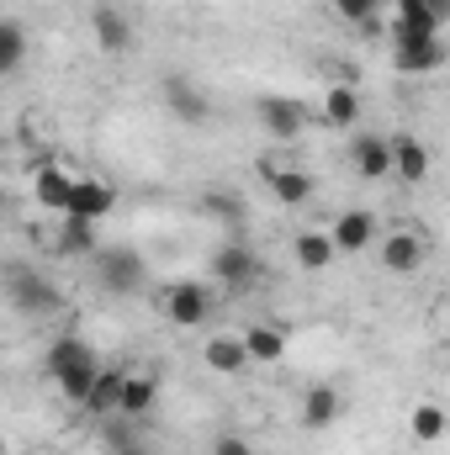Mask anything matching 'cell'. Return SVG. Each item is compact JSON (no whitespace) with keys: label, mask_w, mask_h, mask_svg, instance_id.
Here are the masks:
<instances>
[{"label":"cell","mask_w":450,"mask_h":455,"mask_svg":"<svg viewBox=\"0 0 450 455\" xmlns=\"http://www.w3.org/2000/svg\"><path fill=\"white\" fill-rule=\"evenodd\" d=\"M96 254H101V286H107V291H117V297L143 291V281H149V259H143L138 249L112 243V249H96Z\"/></svg>","instance_id":"6da1fadb"},{"label":"cell","mask_w":450,"mask_h":455,"mask_svg":"<svg viewBox=\"0 0 450 455\" xmlns=\"http://www.w3.org/2000/svg\"><path fill=\"white\" fill-rule=\"evenodd\" d=\"M112 207H117V186H112V180L75 175V186H69V207H64L59 218H85V223H101V218H112Z\"/></svg>","instance_id":"7a4b0ae2"},{"label":"cell","mask_w":450,"mask_h":455,"mask_svg":"<svg viewBox=\"0 0 450 455\" xmlns=\"http://www.w3.org/2000/svg\"><path fill=\"white\" fill-rule=\"evenodd\" d=\"M165 318H170L175 329H197V323H207V318H213V291L197 286V281H175V286H165Z\"/></svg>","instance_id":"3957f363"},{"label":"cell","mask_w":450,"mask_h":455,"mask_svg":"<svg viewBox=\"0 0 450 455\" xmlns=\"http://www.w3.org/2000/svg\"><path fill=\"white\" fill-rule=\"evenodd\" d=\"M254 112H260V127H265L276 143H297L302 127H308V107L292 101V96H260Z\"/></svg>","instance_id":"277c9868"},{"label":"cell","mask_w":450,"mask_h":455,"mask_svg":"<svg viewBox=\"0 0 450 455\" xmlns=\"http://www.w3.org/2000/svg\"><path fill=\"white\" fill-rule=\"evenodd\" d=\"M207 270H213V281H223V286H249V281L260 275V259H254V249H249L244 238H228V243H218V249L207 254Z\"/></svg>","instance_id":"5b68a950"},{"label":"cell","mask_w":450,"mask_h":455,"mask_svg":"<svg viewBox=\"0 0 450 455\" xmlns=\"http://www.w3.org/2000/svg\"><path fill=\"white\" fill-rule=\"evenodd\" d=\"M5 291L21 313H53L59 307V286L43 281L37 270H5Z\"/></svg>","instance_id":"8992f818"},{"label":"cell","mask_w":450,"mask_h":455,"mask_svg":"<svg viewBox=\"0 0 450 455\" xmlns=\"http://www.w3.org/2000/svg\"><path fill=\"white\" fill-rule=\"evenodd\" d=\"M265 186H270V196H276L281 207H308L313 191H318L308 170H297V164H276V159H265Z\"/></svg>","instance_id":"52a82bcc"},{"label":"cell","mask_w":450,"mask_h":455,"mask_svg":"<svg viewBox=\"0 0 450 455\" xmlns=\"http://www.w3.org/2000/svg\"><path fill=\"white\" fill-rule=\"evenodd\" d=\"M376 212H366V207H350V212H339L334 228H329V238H334L339 254H366V243L376 238Z\"/></svg>","instance_id":"ba28073f"},{"label":"cell","mask_w":450,"mask_h":455,"mask_svg":"<svg viewBox=\"0 0 450 455\" xmlns=\"http://www.w3.org/2000/svg\"><path fill=\"white\" fill-rule=\"evenodd\" d=\"M91 32H96V48L112 53V59H122V53L133 48V21H127V11H117V5H96V11H91Z\"/></svg>","instance_id":"9c48e42d"},{"label":"cell","mask_w":450,"mask_h":455,"mask_svg":"<svg viewBox=\"0 0 450 455\" xmlns=\"http://www.w3.org/2000/svg\"><path fill=\"white\" fill-rule=\"evenodd\" d=\"M419 265H424V238H419V233L398 228V233L382 238V270H392V275H414Z\"/></svg>","instance_id":"30bf717a"},{"label":"cell","mask_w":450,"mask_h":455,"mask_svg":"<svg viewBox=\"0 0 450 455\" xmlns=\"http://www.w3.org/2000/svg\"><path fill=\"white\" fill-rule=\"evenodd\" d=\"M350 164H355L366 180H387V175H392V148H387V138H382V132H360V138L350 143Z\"/></svg>","instance_id":"8fae6325"},{"label":"cell","mask_w":450,"mask_h":455,"mask_svg":"<svg viewBox=\"0 0 450 455\" xmlns=\"http://www.w3.org/2000/svg\"><path fill=\"white\" fill-rule=\"evenodd\" d=\"M424 37H440V21L430 16V5H424V0H398L392 43H424Z\"/></svg>","instance_id":"7c38bea8"},{"label":"cell","mask_w":450,"mask_h":455,"mask_svg":"<svg viewBox=\"0 0 450 455\" xmlns=\"http://www.w3.org/2000/svg\"><path fill=\"white\" fill-rule=\"evenodd\" d=\"M387 148H392V175H403L408 186H419V180L430 175V148H424L414 132H398V138H387Z\"/></svg>","instance_id":"4fadbf2b"},{"label":"cell","mask_w":450,"mask_h":455,"mask_svg":"<svg viewBox=\"0 0 450 455\" xmlns=\"http://www.w3.org/2000/svg\"><path fill=\"white\" fill-rule=\"evenodd\" d=\"M165 107L181 116V122H207V112H213L207 96H202V85H191L186 75H170L165 80Z\"/></svg>","instance_id":"5bb4252c"},{"label":"cell","mask_w":450,"mask_h":455,"mask_svg":"<svg viewBox=\"0 0 450 455\" xmlns=\"http://www.w3.org/2000/svg\"><path fill=\"white\" fill-rule=\"evenodd\" d=\"M292 259H297L302 270H329V265L339 259L329 228H308V233H297V238H292Z\"/></svg>","instance_id":"9a60e30c"},{"label":"cell","mask_w":450,"mask_h":455,"mask_svg":"<svg viewBox=\"0 0 450 455\" xmlns=\"http://www.w3.org/2000/svg\"><path fill=\"white\" fill-rule=\"evenodd\" d=\"M69 186H75V175L59 170V164H37V175H32V196H37V207H48V212H64V207H69Z\"/></svg>","instance_id":"2e32d148"},{"label":"cell","mask_w":450,"mask_h":455,"mask_svg":"<svg viewBox=\"0 0 450 455\" xmlns=\"http://www.w3.org/2000/svg\"><path fill=\"white\" fill-rule=\"evenodd\" d=\"M238 344H244V355H249V360L276 365V360L286 355V329H276V323H249V329L238 334Z\"/></svg>","instance_id":"e0dca14e"},{"label":"cell","mask_w":450,"mask_h":455,"mask_svg":"<svg viewBox=\"0 0 450 455\" xmlns=\"http://www.w3.org/2000/svg\"><path fill=\"white\" fill-rule=\"evenodd\" d=\"M122 381H127V371H122V365H112V371L101 365L80 408H85V413H96V419H112V413H117V397H122Z\"/></svg>","instance_id":"ac0fdd59"},{"label":"cell","mask_w":450,"mask_h":455,"mask_svg":"<svg viewBox=\"0 0 450 455\" xmlns=\"http://www.w3.org/2000/svg\"><path fill=\"white\" fill-rule=\"evenodd\" d=\"M403 75H435L446 64V43L440 37H424V43H398V59H392Z\"/></svg>","instance_id":"d6986e66"},{"label":"cell","mask_w":450,"mask_h":455,"mask_svg":"<svg viewBox=\"0 0 450 455\" xmlns=\"http://www.w3.org/2000/svg\"><path fill=\"white\" fill-rule=\"evenodd\" d=\"M159 403V381L154 376H127L122 381V397H117V413L122 419H149Z\"/></svg>","instance_id":"ffe728a7"},{"label":"cell","mask_w":450,"mask_h":455,"mask_svg":"<svg viewBox=\"0 0 450 455\" xmlns=\"http://www.w3.org/2000/svg\"><path fill=\"white\" fill-rule=\"evenodd\" d=\"M53 249H59L64 259H80V254H96V249H101V233H96V223H85V218H64Z\"/></svg>","instance_id":"44dd1931"},{"label":"cell","mask_w":450,"mask_h":455,"mask_svg":"<svg viewBox=\"0 0 450 455\" xmlns=\"http://www.w3.org/2000/svg\"><path fill=\"white\" fill-rule=\"evenodd\" d=\"M85 360H96L91 344L80 339V334H59V339L48 344V360H43V365H48V376L59 381L64 371H75V365H85Z\"/></svg>","instance_id":"7402d4cb"},{"label":"cell","mask_w":450,"mask_h":455,"mask_svg":"<svg viewBox=\"0 0 450 455\" xmlns=\"http://www.w3.org/2000/svg\"><path fill=\"white\" fill-rule=\"evenodd\" d=\"M360 112H366V107H360V91H355V85L339 80V85L324 91V122H329V127H355Z\"/></svg>","instance_id":"603a6c76"},{"label":"cell","mask_w":450,"mask_h":455,"mask_svg":"<svg viewBox=\"0 0 450 455\" xmlns=\"http://www.w3.org/2000/svg\"><path fill=\"white\" fill-rule=\"evenodd\" d=\"M202 360H207V371H218V376H238V371L249 365V355H244L238 334H218V339H207Z\"/></svg>","instance_id":"cb8c5ba5"},{"label":"cell","mask_w":450,"mask_h":455,"mask_svg":"<svg viewBox=\"0 0 450 455\" xmlns=\"http://www.w3.org/2000/svg\"><path fill=\"white\" fill-rule=\"evenodd\" d=\"M334 419H339V387H313L302 397V424L308 429H329Z\"/></svg>","instance_id":"d4e9b609"},{"label":"cell","mask_w":450,"mask_h":455,"mask_svg":"<svg viewBox=\"0 0 450 455\" xmlns=\"http://www.w3.org/2000/svg\"><path fill=\"white\" fill-rule=\"evenodd\" d=\"M408 435H414L419 445H435V440L446 435V408H440V403H419V408L408 413Z\"/></svg>","instance_id":"484cf974"},{"label":"cell","mask_w":450,"mask_h":455,"mask_svg":"<svg viewBox=\"0 0 450 455\" xmlns=\"http://www.w3.org/2000/svg\"><path fill=\"white\" fill-rule=\"evenodd\" d=\"M27 59V32L16 21H0V75H11Z\"/></svg>","instance_id":"4316f807"},{"label":"cell","mask_w":450,"mask_h":455,"mask_svg":"<svg viewBox=\"0 0 450 455\" xmlns=\"http://www.w3.org/2000/svg\"><path fill=\"white\" fill-rule=\"evenodd\" d=\"M96 371H101V360H85V365H75V371H64V376H59V392H64L69 403H85V392H91V381H96Z\"/></svg>","instance_id":"83f0119b"},{"label":"cell","mask_w":450,"mask_h":455,"mask_svg":"<svg viewBox=\"0 0 450 455\" xmlns=\"http://www.w3.org/2000/svg\"><path fill=\"white\" fill-rule=\"evenodd\" d=\"M202 212L207 218H223V223H238L244 218V202L233 191H202Z\"/></svg>","instance_id":"f1b7e54d"},{"label":"cell","mask_w":450,"mask_h":455,"mask_svg":"<svg viewBox=\"0 0 450 455\" xmlns=\"http://www.w3.org/2000/svg\"><path fill=\"white\" fill-rule=\"evenodd\" d=\"M334 11L350 21V27H376V11H382V0H334Z\"/></svg>","instance_id":"f546056e"},{"label":"cell","mask_w":450,"mask_h":455,"mask_svg":"<svg viewBox=\"0 0 450 455\" xmlns=\"http://www.w3.org/2000/svg\"><path fill=\"white\" fill-rule=\"evenodd\" d=\"M213 455H254V445L238 440V435H218V440H213Z\"/></svg>","instance_id":"4dcf8cb0"},{"label":"cell","mask_w":450,"mask_h":455,"mask_svg":"<svg viewBox=\"0 0 450 455\" xmlns=\"http://www.w3.org/2000/svg\"><path fill=\"white\" fill-rule=\"evenodd\" d=\"M424 5H430V16H435V21L446 27V16H450V0H424Z\"/></svg>","instance_id":"1f68e13d"},{"label":"cell","mask_w":450,"mask_h":455,"mask_svg":"<svg viewBox=\"0 0 450 455\" xmlns=\"http://www.w3.org/2000/svg\"><path fill=\"white\" fill-rule=\"evenodd\" d=\"M0 455H11V445H5V435H0Z\"/></svg>","instance_id":"d6a6232c"},{"label":"cell","mask_w":450,"mask_h":455,"mask_svg":"<svg viewBox=\"0 0 450 455\" xmlns=\"http://www.w3.org/2000/svg\"><path fill=\"white\" fill-rule=\"evenodd\" d=\"M0 212H5V191H0Z\"/></svg>","instance_id":"836d02e7"},{"label":"cell","mask_w":450,"mask_h":455,"mask_svg":"<svg viewBox=\"0 0 450 455\" xmlns=\"http://www.w3.org/2000/svg\"><path fill=\"white\" fill-rule=\"evenodd\" d=\"M0 175H5V154H0Z\"/></svg>","instance_id":"e575fe53"},{"label":"cell","mask_w":450,"mask_h":455,"mask_svg":"<svg viewBox=\"0 0 450 455\" xmlns=\"http://www.w3.org/2000/svg\"><path fill=\"white\" fill-rule=\"evenodd\" d=\"M127 455H149V451H127Z\"/></svg>","instance_id":"d590c367"}]
</instances>
